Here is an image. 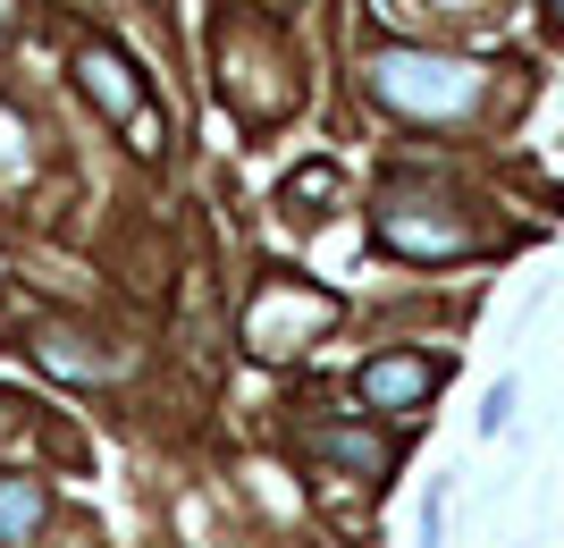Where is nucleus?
Masks as SVG:
<instances>
[{
	"instance_id": "nucleus-1",
	"label": "nucleus",
	"mask_w": 564,
	"mask_h": 548,
	"mask_svg": "<svg viewBox=\"0 0 564 548\" xmlns=\"http://www.w3.org/2000/svg\"><path fill=\"white\" fill-rule=\"evenodd\" d=\"M371 94L404 119H464L480 101V68L464 60H430V51H379L371 60Z\"/></svg>"
},
{
	"instance_id": "nucleus-2",
	"label": "nucleus",
	"mask_w": 564,
	"mask_h": 548,
	"mask_svg": "<svg viewBox=\"0 0 564 548\" xmlns=\"http://www.w3.org/2000/svg\"><path fill=\"white\" fill-rule=\"evenodd\" d=\"M329 321H337V296H321V287H304V279H270L261 304L245 312V346H253L261 363H279V355H304Z\"/></svg>"
},
{
	"instance_id": "nucleus-3",
	"label": "nucleus",
	"mask_w": 564,
	"mask_h": 548,
	"mask_svg": "<svg viewBox=\"0 0 564 548\" xmlns=\"http://www.w3.org/2000/svg\"><path fill=\"white\" fill-rule=\"evenodd\" d=\"M76 85L94 94L101 119H118L127 136H135V152H161V119H152V101H143L135 68H127L110 43H76Z\"/></svg>"
},
{
	"instance_id": "nucleus-4",
	"label": "nucleus",
	"mask_w": 564,
	"mask_h": 548,
	"mask_svg": "<svg viewBox=\"0 0 564 548\" xmlns=\"http://www.w3.org/2000/svg\"><path fill=\"white\" fill-rule=\"evenodd\" d=\"M447 380V363H430V355H379V363H362V406H379V413H404V406H422L430 388Z\"/></svg>"
},
{
	"instance_id": "nucleus-5",
	"label": "nucleus",
	"mask_w": 564,
	"mask_h": 548,
	"mask_svg": "<svg viewBox=\"0 0 564 548\" xmlns=\"http://www.w3.org/2000/svg\"><path fill=\"white\" fill-rule=\"evenodd\" d=\"M43 481H25V473H0V548H25L34 531H43Z\"/></svg>"
},
{
	"instance_id": "nucleus-6",
	"label": "nucleus",
	"mask_w": 564,
	"mask_h": 548,
	"mask_svg": "<svg viewBox=\"0 0 564 548\" xmlns=\"http://www.w3.org/2000/svg\"><path fill=\"white\" fill-rule=\"evenodd\" d=\"M329 455H337V464H354V473H388V448L362 439V430H329Z\"/></svg>"
},
{
	"instance_id": "nucleus-7",
	"label": "nucleus",
	"mask_w": 564,
	"mask_h": 548,
	"mask_svg": "<svg viewBox=\"0 0 564 548\" xmlns=\"http://www.w3.org/2000/svg\"><path fill=\"white\" fill-rule=\"evenodd\" d=\"M270 9H295V0H270Z\"/></svg>"
},
{
	"instance_id": "nucleus-8",
	"label": "nucleus",
	"mask_w": 564,
	"mask_h": 548,
	"mask_svg": "<svg viewBox=\"0 0 564 548\" xmlns=\"http://www.w3.org/2000/svg\"><path fill=\"white\" fill-rule=\"evenodd\" d=\"M547 9H556V18H564V0H547Z\"/></svg>"
}]
</instances>
